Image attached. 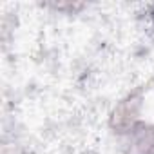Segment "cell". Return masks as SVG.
<instances>
[{
  "mask_svg": "<svg viewBox=\"0 0 154 154\" xmlns=\"http://www.w3.org/2000/svg\"><path fill=\"white\" fill-rule=\"evenodd\" d=\"M140 93L129 94L125 100H122L118 103V107L114 109L112 116H111V127L114 129V132H131L136 125V114L140 109Z\"/></svg>",
  "mask_w": 154,
  "mask_h": 154,
  "instance_id": "1",
  "label": "cell"
},
{
  "mask_svg": "<svg viewBox=\"0 0 154 154\" xmlns=\"http://www.w3.org/2000/svg\"><path fill=\"white\" fill-rule=\"evenodd\" d=\"M131 132H134L132 147L136 154H154V125H140Z\"/></svg>",
  "mask_w": 154,
  "mask_h": 154,
  "instance_id": "2",
  "label": "cell"
}]
</instances>
